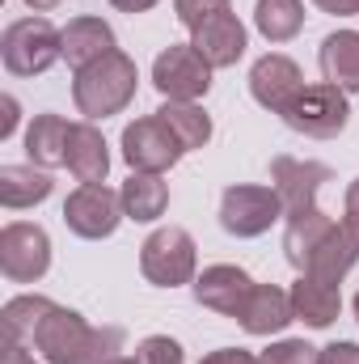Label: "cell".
<instances>
[{
  "instance_id": "cell-1",
  "label": "cell",
  "mask_w": 359,
  "mask_h": 364,
  "mask_svg": "<svg viewBox=\"0 0 359 364\" xmlns=\"http://www.w3.org/2000/svg\"><path fill=\"white\" fill-rule=\"evenodd\" d=\"M30 348L47 364H106L123 352L118 326H89L77 309L51 305L30 335Z\"/></svg>"
},
{
  "instance_id": "cell-2",
  "label": "cell",
  "mask_w": 359,
  "mask_h": 364,
  "mask_svg": "<svg viewBox=\"0 0 359 364\" xmlns=\"http://www.w3.org/2000/svg\"><path fill=\"white\" fill-rule=\"evenodd\" d=\"M140 85V68L127 51H110L101 60H93L89 68H81L72 77V102L85 119H110V114H123L136 97Z\"/></svg>"
},
{
  "instance_id": "cell-3",
  "label": "cell",
  "mask_w": 359,
  "mask_h": 364,
  "mask_svg": "<svg viewBox=\"0 0 359 364\" xmlns=\"http://www.w3.org/2000/svg\"><path fill=\"white\" fill-rule=\"evenodd\" d=\"M0 60L13 77H43L55 60H64V38L47 17H21L4 26Z\"/></svg>"
},
{
  "instance_id": "cell-4",
  "label": "cell",
  "mask_w": 359,
  "mask_h": 364,
  "mask_svg": "<svg viewBox=\"0 0 359 364\" xmlns=\"http://www.w3.org/2000/svg\"><path fill=\"white\" fill-rule=\"evenodd\" d=\"M140 272L148 284L157 288H182V284H194L199 272V250H194V237L178 229V225H165V229H153L140 246Z\"/></svg>"
},
{
  "instance_id": "cell-5",
  "label": "cell",
  "mask_w": 359,
  "mask_h": 364,
  "mask_svg": "<svg viewBox=\"0 0 359 364\" xmlns=\"http://www.w3.org/2000/svg\"><path fill=\"white\" fill-rule=\"evenodd\" d=\"M283 123H287L292 132L309 136V140H334V136H343L347 123H351V102H347V93L338 90V85H330V81L304 85V90L287 102Z\"/></svg>"
},
{
  "instance_id": "cell-6",
  "label": "cell",
  "mask_w": 359,
  "mask_h": 364,
  "mask_svg": "<svg viewBox=\"0 0 359 364\" xmlns=\"http://www.w3.org/2000/svg\"><path fill=\"white\" fill-rule=\"evenodd\" d=\"M283 216V203L275 186L263 182H233L220 195V225L233 237H263L270 225Z\"/></svg>"
},
{
  "instance_id": "cell-7",
  "label": "cell",
  "mask_w": 359,
  "mask_h": 364,
  "mask_svg": "<svg viewBox=\"0 0 359 364\" xmlns=\"http://www.w3.org/2000/svg\"><path fill=\"white\" fill-rule=\"evenodd\" d=\"M0 272L9 284H38L51 272V237L43 225L9 220L0 229Z\"/></svg>"
},
{
  "instance_id": "cell-8",
  "label": "cell",
  "mask_w": 359,
  "mask_h": 364,
  "mask_svg": "<svg viewBox=\"0 0 359 364\" xmlns=\"http://www.w3.org/2000/svg\"><path fill=\"white\" fill-rule=\"evenodd\" d=\"M211 64L190 47V43H174L153 60V85L165 102H199L211 90Z\"/></svg>"
},
{
  "instance_id": "cell-9",
  "label": "cell",
  "mask_w": 359,
  "mask_h": 364,
  "mask_svg": "<svg viewBox=\"0 0 359 364\" xmlns=\"http://www.w3.org/2000/svg\"><path fill=\"white\" fill-rule=\"evenodd\" d=\"M123 216H127V212H123V199H118V191H110L106 182H81V186L64 199V225H68L77 237H85V242L110 237Z\"/></svg>"
},
{
  "instance_id": "cell-10",
  "label": "cell",
  "mask_w": 359,
  "mask_h": 364,
  "mask_svg": "<svg viewBox=\"0 0 359 364\" xmlns=\"http://www.w3.org/2000/svg\"><path fill=\"white\" fill-rule=\"evenodd\" d=\"M182 157V144L174 140V132L148 114V119H136L123 127V161L131 166V174H165L174 170Z\"/></svg>"
},
{
  "instance_id": "cell-11",
  "label": "cell",
  "mask_w": 359,
  "mask_h": 364,
  "mask_svg": "<svg viewBox=\"0 0 359 364\" xmlns=\"http://www.w3.org/2000/svg\"><path fill=\"white\" fill-rule=\"evenodd\" d=\"M330 182V166L321 161H300V157H275L270 161V186L283 203V216L317 208V191Z\"/></svg>"
},
{
  "instance_id": "cell-12",
  "label": "cell",
  "mask_w": 359,
  "mask_h": 364,
  "mask_svg": "<svg viewBox=\"0 0 359 364\" xmlns=\"http://www.w3.org/2000/svg\"><path fill=\"white\" fill-rule=\"evenodd\" d=\"M300 90H304V73H300V64H296L292 55H283V51H267V55L250 68V93H254V102H258L263 110H270V114H283L287 102Z\"/></svg>"
},
{
  "instance_id": "cell-13",
  "label": "cell",
  "mask_w": 359,
  "mask_h": 364,
  "mask_svg": "<svg viewBox=\"0 0 359 364\" xmlns=\"http://www.w3.org/2000/svg\"><path fill=\"white\" fill-rule=\"evenodd\" d=\"M190 47H194L211 68H233V64L245 55L250 34H245V26L237 21V13L228 9V13L207 17L199 30H190Z\"/></svg>"
},
{
  "instance_id": "cell-14",
  "label": "cell",
  "mask_w": 359,
  "mask_h": 364,
  "mask_svg": "<svg viewBox=\"0 0 359 364\" xmlns=\"http://www.w3.org/2000/svg\"><path fill=\"white\" fill-rule=\"evenodd\" d=\"M237 322L245 335H258V339H270L279 331H287L296 322V309H292V292L275 288V284H254L245 305L237 309Z\"/></svg>"
},
{
  "instance_id": "cell-15",
  "label": "cell",
  "mask_w": 359,
  "mask_h": 364,
  "mask_svg": "<svg viewBox=\"0 0 359 364\" xmlns=\"http://www.w3.org/2000/svg\"><path fill=\"white\" fill-rule=\"evenodd\" d=\"M250 288H254V279L233 263H216V267H203L194 275V301L211 314H224V318H237Z\"/></svg>"
},
{
  "instance_id": "cell-16",
  "label": "cell",
  "mask_w": 359,
  "mask_h": 364,
  "mask_svg": "<svg viewBox=\"0 0 359 364\" xmlns=\"http://www.w3.org/2000/svg\"><path fill=\"white\" fill-rule=\"evenodd\" d=\"M359 263V233L347 220H334L330 233L317 242V250L309 255L304 272L300 275H317V279H330V284H343L347 272Z\"/></svg>"
},
{
  "instance_id": "cell-17",
  "label": "cell",
  "mask_w": 359,
  "mask_h": 364,
  "mask_svg": "<svg viewBox=\"0 0 359 364\" xmlns=\"http://www.w3.org/2000/svg\"><path fill=\"white\" fill-rule=\"evenodd\" d=\"M60 38H64V60H68L72 73L89 68L93 60H101V55H110V51H118L114 30H110V21H101V17H72V21L60 30Z\"/></svg>"
},
{
  "instance_id": "cell-18",
  "label": "cell",
  "mask_w": 359,
  "mask_h": 364,
  "mask_svg": "<svg viewBox=\"0 0 359 364\" xmlns=\"http://www.w3.org/2000/svg\"><path fill=\"white\" fill-rule=\"evenodd\" d=\"M292 309H296V322L326 331L343 314V288L330 279H317V275H300L292 284Z\"/></svg>"
},
{
  "instance_id": "cell-19",
  "label": "cell",
  "mask_w": 359,
  "mask_h": 364,
  "mask_svg": "<svg viewBox=\"0 0 359 364\" xmlns=\"http://www.w3.org/2000/svg\"><path fill=\"white\" fill-rule=\"evenodd\" d=\"M68 132H72V123L64 114H55V110L34 114V123L26 127V157H30V166H38V170L68 166Z\"/></svg>"
},
{
  "instance_id": "cell-20",
  "label": "cell",
  "mask_w": 359,
  "mask_h": 364,
  "mask_svg": "<svg viewBox=\"0 0 359 364\" xmlns=\"http://www.w3.org/2000/svg\"><path fill=\"white\" fill-rule=\"evenodd\" d=\"M321 77L343 93H359V30H334L321 38L317 51Z\"/></svg>"
},
{
  "instance_id": "cell-21",
  "label": "cell",
  "mask_w": 359,
  "mask_h": 364,
  "mask_svg": "<svg viewBox=\"0 0 359 364\" xmlns=\"http://www.w3.org/2000/svg\"><path fill=\"white\" fill-rule=\"evenodd\" d=\"M68 170L77 182H106L110 174V144L89 119L72 123L68 132Z\"/></svg>"
},
{
  "instance_id": "cell-22",
  "label": "cell",
  "mask_w": 359,
  "mask_h": 364,
  "mask_svg": "<svg viewBox=\"0 0 359 364\" xmlns=\"http://www.w3.org/2000/svg\"><path fill=\"white\" fill-rule=\"evenodd\" d=\"M118 199H123L127 220H136V225H153V220H161L165 208H170V186H165L161 174H131V178L123 182Z\"/></svg>"
},
{
  "instance_id": "cell-23",
  "label": "cell",
  "mask_w": 359,
  "mask_h": 364,
  "mask_svg": "<svg viewBox=\"0 0 359 364\" xmlns=\"http://www.w3.org/2000/svg\"><path fill=\"white\" fill-rule=\"evenodd\" d=\"M55 182L47 170H34V166H0V203L9 212H21V208H34L43 199H51Z\"/></svg>"
},
{
  "instance_id": "cell-24",
  "label": "cell",
  "mask_w": 359,
  "mask_h": 364,
  "mask_svg": "<svg viewBox=\"0 0 359 364\" xmlns=\"http://www.w3.org/2000/svg\"><path fill=\"white\" fill-rule=\"evenodd\" d=\"M283 220H287V229H283V255H287V263L296 272H304L309 255L317 250V242L330 233L334 220L321 208H309V212H296V216H283Z\"/></svg>"
},
{
  "instance_id": "cell-25",
  "label": "cell",
  "mask_w": 359,
  "mask_h": 364,
  "mask_svg": "<svg viewBox=\"0 0 359 364\" xmlns=\"http://www.w3.org/2000/svg\"><path fill=\"white\" fill-rule=\"evenodd\" d=\"M157 119L174 132V140L182 144V153L207 149V140H211V114H207L199 102H165V106L157 110Z\"/></svg>"
},
{
  "instance_id": "cell-26",
  "label": "cell",
  "mask_w": 359,
  "mask_h": 364,
  "mask_svg": "<svg viewBox=\"0 0 359 364\" xmlns=\"http://www.w3.org/2000/svg\"><path fill=\"white\" fill-rule=\"evenodd\" d=\"M254 26L267 43H287L304 30V0H258Z\"/></svg>"
},
{
  "instance_id": "cell-27",
  "label": "cell",
  "mask_w": 359,
  "mask_h": 364,
  "mask_svg": "<svg viewBox=\"0 0 359 364\" xmlns=\"http://www.w3.org/2000/svg\"><path fill=\"white\" fill-rule=\"evenodd\" d=\"M55 301L51 296H38V292H26V296H13L9 305H4V343H30V335H34V326L43 322V314L51 309Z\"/></svg>"
},
{
  "instance_id": "cell-28",
  "label": "cell",
  "mask_w": 359,
  "mask_h": 364,
  "mask_svg": "<svg viewBox=\"0 0 359 364\" xmlns=\"http://www.w3.org/2000/svg\"><path fill=\"white\" fill-rule=\"evenodd\" d=\"M136 364H186V352H182L178 339H170V335H148L136 348Z\"/></svg>"
},
{
  "instance_id": "cell-29",
  "label": "cell",
  "mask_w": 359,
  "mask_h": 364,
  "mask_svg": "<svg viewBox=\"0 0 359 364\" xmlns=\"http://www.w3.org/2000/svg\"><path fill=\"white\" fill-rule=\"evenodd\" d=\"M317 352L321 348H313L304 339H279V343H270L258 360L263 364H317Z\"/></svg>"
},
{
  "instance_id": "cell-30",
  "label": "cell",
  "mask_w": 359,
  "mask_h": 364,
  "mask_svg": "<svg viewBox=\"0 0 359 364\" xmlns=\"http://www.w3.org/2000/svg\"><path fill=\"white\" fill-rule=\"evenodd\" d=\"M228 9H233V0H174V13H178V21L186 30H199L207 17L228 13Z\"/></svg>"
},
{
  "instance_id": "cell-31",
  "label": "cell",
  "mask_w": 359,
  "mask_h": 364,
  "mask_svg": "<svg viewBox=\"0 0 359 364\" xmlns=\"http://www.w3.org/2000/svg\"><path fill=\"white\" fill-rule=\"evenodd\" d=\"M317 364H359V343L338 339V343H330V348L317 352Z\"/></svg>"
},
{
  "instance_id": "cell-32",
  "label": "cell",
  "mask_w": 359,
  "mask_h": 364,
  "mask_svg": "<svg viewBox=\"0 0 359 364\" xmlns=\"http://www.w3.org/2000/svg\"><path fill=\"white\" fill-rule=\"evenodd\" d=\"M199 364H263L254 352H245V348H216V352H207Z\"/></svg>"
},
{
  "instance_id": "cell-33",
  "label": "cell",
  "mask_w": 359,
  "mask_h": 364,
  "mask_svg": "<svg viewBox=\"0 0 359 364\" xmlns=\"http://www.w3.org/2000/svg\"><path fill=\"white\" fill-rule=\"evenodd\" d=\"M343 220L359 233V178L351 182V186H347V195H343Z\"/></svg>"
},
{
  "instance_id": "cell-34",
  "label": "cell",
  "mask_w": 359,
  "mask_h": 364,
  "mask_svg": "<svg viewBox=\"0 0 359 364\" xmlns=\"http://www.w3.org/2000/svg\"><path fill=\"white\" fill-rule=\"evenodd\" d=\"M0 106H4V119H0V140H9V136L17 132V119H21V114H17V97H13V93H4V102H0Z\"/></svg>"
},
{
  "instance_id": "cell-35",
  "label": "cell",
  "mask_w": 359,
  "mask_h": 364,
  "mask_svg": "<svg viewBox=\"0 0 359 364\" xmlns=\"http://www.w3.org/2000/svg\"><path fill=\"white\" fill-rule=\"evenodd\" d=\"M321 13H334V17H355L359 13V0H313Z\"/></svg>"
},
{
  "instance_id": "cell-36",
  "label": "cell",
  "mask_w": 359,
  "mask_h": 364,
  "mask_svg": "<svg viewBox=\"0 0 359 364\" xmlns=\"http://www.w3.org/2000/svg\"><path fill=\"white\" fill-rule=\"evenodd\" d=\"M4 364H38L34 352H26V343H4Z\"/></svg>"
},
{
  "instance_id": "cell-37",
  "label": "cell",
  "mask_w": 359,
  "mask_h": 364,
  "mask_svg": "<svg viewBox=\"0 0 359 364\" xmlns=\"http://www.w3.org/2000/svg\"><path fill=\"white\" fill-rule=\"evenodd\" d=\"M118 13H148V9H157L161 0H110Z\"/></svg>"
},
{
  "instance_id": "cell-38",
  "label": "cell",
  "mask_w": 359,
  "mask_h": 364,
  "mask_svg": "<svg viewBox=\"0 0 359 364\" xmlns=\"http://www.w3.org/2000/svg\"><path fill=\"white\" fill-rule=\"evenodd\" d=\"M60 4H64V0H26V9H34L38 17H43V13H55Z\"/></svg>"
},
{
  "instance_id": "cell-39",
  "label": "cell",
  "mask_w": 359,
  "mask_h": 364,
  "mask_svg": "<svg viewBox=\"0 0 359 364\" xmlns=\"http://www.w3.org/2000/svg\"><path fill=\"white\" fill-rule=\"evenodd\" d=\"M106 364H136V356H110Z\"/></svg>"
},
{
  "instance_id": "cell-40",
  "label": "cell",
  "mask_w": 359,
  "mask_h": 364,
  "mask_svg": "<svg viewBox=\"0 0 359 364\" xmlns=\"http://www.w3.org/2000/svg\"><path fill=\"white\" fill-rule=\"evenodd\" d=\"M351 309H355V322H359V292H355V301H351Z\"/></svg>"
}]
</instances>
